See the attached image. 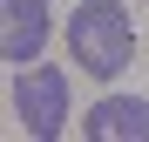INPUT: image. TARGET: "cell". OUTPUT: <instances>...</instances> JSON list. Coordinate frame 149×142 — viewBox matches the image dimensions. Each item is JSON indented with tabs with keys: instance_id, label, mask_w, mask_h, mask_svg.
Here are the masks:
<instances>
[{
	"instance_id": "obj_2",
	"label": "cell",
	"mask_w": 149,
	"mask_h": 142,
	"mask_svg": "<svg viewBox=\"0 0 149 142\" xmlns=\"http://www.w3.org/2000/svg\"><path fill=\"white\" fill-rule=\"evenodd\" d=\"M68 75L61 68H41V61H27L14 75V108H20V122H27V135L34 142H54L61 129H68Z\"/></svg>"
},
{
	"instance_id": "obj_3",
	"label": "cell",
	"mask_w": 149,
	"mask_h": 142,
	"mask_svg": "<svg viewBox=\"0 0 149 142\" xmlns=\"http://www.w3.org/2000/svg\"><path fill=\"white\" fill-rule=\"evenodd\" d=\"M81 135L88 142H149V102H136V95H102V102L81 115Z\"/></svg>"
},
{
	"instance_id": "obj_1",
	"label": "cell",
	"mask_w": 149,
	"mask_h": 142,
	"mask_svg": "<svg viewBox=\"0 0 149 142\" xmlns=\"http://www.w3.org/2000/svg\"><path fill=\"white\" fill-rule=\"evenodd\" d=\"M68 54H74L81 75L115 81L136 61V20H129V7L122 0H81V14L68 20Z\"/></svg>"
},
{
	"instance_id": "obj_4",
	"label": "cell",
	"mask_w": 149,
	"mask_h": 142,
	"mask_svg": "<svg viewBox=\"0 0 149 142\" xmlns=\"http://www.w3.org/2000/svg\"><path fill=\"white\" fill-rule=\"evenodd\" d=\"M7 7V27H0V54H7L14 68L41 61L47 47V0H0Z\"/></svg>"
}]
</instances>
